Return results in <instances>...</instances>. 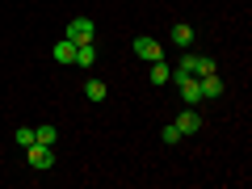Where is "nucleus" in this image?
<instances>
[{"instance_id": "nucleus-4", "label": "nucleus", "mask_w": 252, "mask_h": 189, "mask_svg": "<svg viewBox=\"0 0 252 189\" xmlns=\"http://www.w3.org/2000/svg\"><path fill=\"white\" fill-rule=\"evenodd\" d=\"M198 89H202V101H219L227 93V84L219 72H210V76H198Z\"/></svg>"}, {"instance_id": "nucleus-16", "label": "nucleus", "mask_w": 252, "mask_h": 189, "mask_svg": "<svg viewBox=\"0 0 252 189\" xmlns=\"http://www.w3.org/2000/svg\"><path fill=\"white\" fill-rule=\"evenodd\" d=\"M13 143L30 147V143H34V126H17V135H13Z\"/></svg>"}, {"instance_id": "nucleus-1", "label": "nucleus", "mask_w": 252, "mask_h": 189, "mask_svg": "<svg viewBox=\"0 0 252 189\" xmlns=\"http://www.w3.org/2000/svg\"><path fill=\"white\" fill-rule=\"evenodd\" d=\"M26 160H30V168H34V172L55 168V152H51L46 143H30V147H26Z\"/></svg>"}, {"instance_id": "nucleus-3", "label": "nucleus", "mask_w": 252, "mask_h": 189, "mask_svg": "<svg viewBox=\"0 0 252 189\" xmlns=\"http://www.w3.org/2000/svg\"><path fill=\"white\" fill-rule=\"evenodd\" d=\"M130 51H135L139 59H147V63H156V59H164V46L156 42V38H147V34H139L135 42H130Z\"/></svg>"}, {"instance_id": "nucleus-7", "label": "nucleus", "mask_w": 252, "mask_h": 189, "mask_svg": "<svg viewBox=\"0 0 252 189\" xmlns=\"http://www.w3.org/2000/svg\"><path fill=\"white\" fill-rule=\"evenodd\" d=\"M76 67H84V72L97 67V46H93V42H80V46H76Z\"/></svg>"}, {"instance_id": "nucleus-13", "label": "nucleus", "mask_w": 252, "mask_h": 189, "mask_svg": "<svg viewBox=\"0 0 252 189\" xmlns=\"http://www.w3.org/2000/svg\"><path fill=\"white\" fill-rule=\"evenodd\" d=\"M193 59H198V55H193V51H185V55H181V63H177V72H172V76H193Z\"/></svg>"}, {"instance_id": "nucleus-8", "label": "nucleus", "mask_w": 252, "mask_h": 189, "mask_svg": "<svg viewBox=\"0 0 252 189\" xmlns=\"http://www.w3.org/2000/svg\"><path fill=\"white\" fill-rule=\"evenodd\" d=\"M55 63H63V67H72V63H76V42H72V38H63V42H55Z\"/></svg>"}, {"instance_id": "nucleus-10", "label": "nucleus", "mask_w": 252, "mask_h": 189, "mask_svg": "<svg viewBox=\"0 0 252 189\" xmlns=\"http://www.w3.org/2000/svg\"><path fill=\"white\" fill-rule=\"evenodd\" d=\"M84 97H89V101H105L109 97L105 80H84Z\"/></svg>"}, {"instance_id": "nucleus-9", "label": "nucleus", "mask_w": 252, "mask_h": 189, "mask_svg": "<svg viewBox=\"0 0 252 189\" xmlns=\"http://www.w3.org/2000/svg\"><path fill=\"white\" fill-rule=\"evenodd\" d=\"M172 42H177L181 51H189V46H193V26H185V21H177V26H172Z\"/></svg>"}, {"instance_id": "nucleus-6", "label": "nucleus", "mask_w": 252, "mask_h": 189, "mask_svg": "<svg viewBox=\"0 0 252 189\" xmlns=\"http://www.w3.org/2000/svg\"><path fill=\"white\" fill-rule=\"evenodd\" d=\"M177 130H181V135H198V130H202V114H198V105H185V114L177 118Z\"/></svg>"}, {"instance_id": "nucleus-5", "label": "nucleus", "mask_w": 252, "mask_h": 189, "mask_svg": "<svg viewBox=\"0 0 252 189\" xmlns=\"http://www.w3.org/2000/svg\"><path fill=\"white\" fill-rule=\"evenodd\" d=\"M177 89L185 105H202V89H198V76H177Z\"/></svg>"}, {"instance_id": "nucleus-15", "label": "nucleus", "mask_w": 252, "mask_h": 189, "mask_svg": "<svg viewBox=\"0 0 252 189\" xmlns=\"http://www.w3.org/2000/svg\"><path fill=\"white\" fill-rule=\"evenodd\" d=\"M160 139H164V143H172V147H177V143H181V139H185V135H181V130H177V122H168V126H164V130H160Z\"/></svg>"}, {"instance_id": "nucleus-12", "label": "nucleus", "mask_w": 252, "mask_h": 189, "mask_svg": "<svg viewBox=\"0 0 252 189\" xmlns=\"http://www.w3.org/2000/svg\"><path fill=\"white\" fill-rule=\"evenodd\" d=\"M168 80H172V67L164 59H156L152 63V84H168Z\"/></svg>"}, {"instance_id": "nucleus-11", "label": "nucleus", "mask_w": 252, "mask_h": 189, "mask_svg": "<svg viewBox=\"0 0 252 189\" xmlns=\"http://www.w3.org/2000/svg\"><path fill=\"white\" fill-rule=\"evenodd\" d=\"M55 139H59V130H55L51 122H42V126H34V143H46V147H51Z\"/></svg>"}, {"instance_id": "nucleus-14", "label": "nucleus", "mask_w": 252, "mask_h": 189, "mask_svg": "<svg viewBox=\"0 0 252 189\" xmlns=\"http://www.w3.org/2000/svg\"><path fill=\"white\" fill-rule=\"evenodd\" d=\"M215 72V59H210V55H198V59H193V76H210Z\"/></svg>"}, {"instance_id": "nucleus-2", "label": "nucleus", "mask_w": 252, "mask_h": 189, "mask_svg": "<svg viewBox=\"0 0 252 189\" xmlns=\"http://www.w3.org/2000/svg\"><path fill=\"white\" fill-rule=\"evenodd\" d=\"M63 38H72L76 46H80V42H93V38H97V26H93L89 17H72V21H67V34H63Z\"/></svg>"}]
</instances>
